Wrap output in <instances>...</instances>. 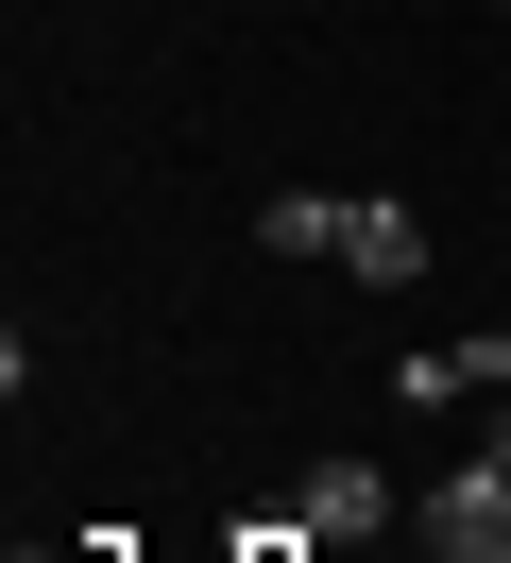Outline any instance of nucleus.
<instances>
[{"label":"nucleus","mask_w":511,"mask_h":563,"mask_svg":"<svg viewBox=\"0 0 511 563\" xmlns=\"http://www.w3.org/2000/svg\"><path fill=\"white\" fill-rule=\"evenodd\" d=\"M443 393H511V324H477V342H426V358H392V410H443Z\"/></svg>","instance_id":"3"},{"label":"nucleus","mask_w":511,"mask_h":563,"mask_svg":"<svg viewBox=\"0 0 511 563\" xmlns=\"http://www.w3.org/2000/svg\"><path fill=\"white\" fill-rule=\"evenodd\" d=\"M256 240H273V256H307V274H341V188H273Z\"/></svg>","instance_id":"5"},{"label":"nucleus","mask_w":511,"mask_h":563,"mask_svg":"<svg viewBox=\"0 0 511 563\" xmlns=\"http://www.w3.org/2000/svg\"><path fill=\"white\" fill-rule=\"evenodd\" d=\"M341 274H358V290H409V274H426V222H409V206H341Z\"/></svg>","instance_id":"4"},{"label":"nucleus","mask_w":511,"mask_h":563,"mask_svg":"<svg viewBox=\"0 0 511 563\" xmlns=\"http://www.w3.org/2000/svg\"><path fill=\"white\" fill-rule=\"evenodd\" d=\"M426 563H511V461H495V444L443 461V495H426Z\"/></svg>","instance_id":"1"},{"label":"nucleus","mask_w":511,"mask_h":563,"mask_svg":"<svg viewBox=\"0 0 511 563\" xmlns=\"http://www.w3.org/2000/svg\"><path fill=\"white\" fill-rule=\"evenodd\" d=\"M18 563H136V529H86V547H18Z\"/></svg>","instance_id":"7"},{"label":"nucleus","mask_w":511,"mask_h":563,"mask_svg":"<svg viewBox=\"0 0 511 563\" xmlns=\"http://www.w3.org/2000/svg\"><path fill=\"white\" fill-rule=\"evenodd\" d=\"M290 512L324 529V547H375V529H392V478H375L358 444H324V461H307V495H290Z\"/></svg>","instance_id":"2"},{"label":"nucleus","mask_w":511,"mask_h":563,"mask_svg":"<svg viewBox=\"0 0 511 563\" xmlns=\"http://www.w3.org/2000/svg\"><path fill=\"white\" fill-rule=\"evenodd\" d=\"M222 563H341V547H324V529H307V512H273V529H238Z\"/></svg>","instance_id":"6"},{"label":"nucleus","mask_w":511,"mask_h":563,"mask_svg":"<svg viewBox=\"0 0 511 563\" xmlns=\"http://www.w3.org/2000/svg\"><path fill=\"white\" fill-rule=\"evenodd\" d=\"M477 444H495V461H511V410H495V427H477Z\"/></svg>","instance_id":"8"}]
</instances>
